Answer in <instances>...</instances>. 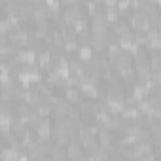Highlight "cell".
<instances>
[{"label":"cell","instance_id":"3957f363","mask_svg":"<svg viewBox=\"0 0 161 161\" xmlns=\"http://www.w3.org/2000/svg\"><path fill=\"white\" fill-rule=\"evenodd\" d=\"M66 97H68L70 101H76V99H78V91L72 89V87H68V89H66Z\"/></svg>","mask_w":161,"mask_h":161},{"label":"cell","instance_id":"277c9868","mask_svg":"<svg viewBox=\"0 0 161 161\" xmlns=\"http://www.w3.org/2000/svg\"><path fill=\"white\" fill-rule=\"evenodd\" d=\"M140 161H153V159H152V155H144V157H140Z\"/></svg>","mask_w":161,"mask_h":161},{"label":"cell","instance_id":"7a4b0ae2","mask_svg":"<svg viewBox=\"0 0 161 161\" xmlns=\"http://www.w3.org/2000/svg\"><path fill=\"white\" fill-rule=\"evenodd\" d=\"M49 57H51L49 53H40V55H38V61H40V66H47V64H49Z\"/></svg>","mask_w":161,"mask_h":161},{"label":"cell","instance_id":"6da1fadb","mask_svg":"<svg viewBox=\"0 0 161 161\" xmlns=\"http://www.w3.org/2000/svg\"><path fill=\"white\" fill-rule=\"evenodd\" d=\"M53 112H55L57 116H66V114H70V106H68V103H66V101H57V104H55Z\"/></svg>","mask_w":161,"mask_h":161}]
</instances>
